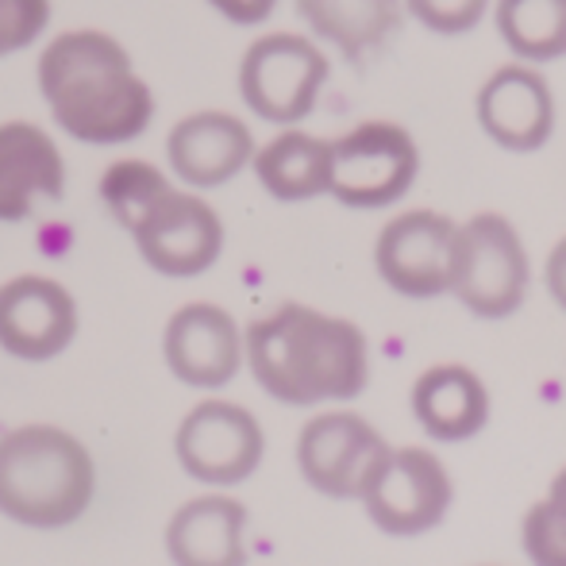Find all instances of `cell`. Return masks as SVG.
Listing matches in <instances>:
<instances>
[{"label":"cell","mask_w":566,"mask_h":566,"mask_svg":"<svg viewBox=\"0 0 566 566\" xmlns=\"http://www.w3.org/2000/svg\"><path fill=\"white\" fill-rule=\"evenodd\" d=\"M35 82L54 127L85 147H124L155 124V90L113 31L54 35L39 51Z\"/></svg>","instance_id":"cell-1"},{"label":"cell","mask_w":566,"mask_h":566,"mask_svg":"<svg viewBox=\"0 0 566 566\" xmlns=\"http://www.w3.org/2000/svg\"><path fill=\"white\" fill-rule=\"evenodd\" d=\"M243 366L277 405H343L370 386V343L347 316L282 301L243 328Z\"/></svg>","instance_id":"cell-2"},{"label":"cell","mask_w":566,"mask_h":566,"mask_svg":"<svg viewBox=\"0 0 566 566\" xmlns=\"http://www.w3.org/2000/svg\"><path fill=\"white\" fill-rule=\"evenodd\" d=\"M97 497V462L59 424L0 432V516L20 528H70Z\"/></svg>","instance_id":"cell-3"},{"label":"cell","mask_w":566,"mask_h":566,"mask_svg":"<svg viewBox=\"0 0 566 566\" xmlns=\"http://www.w3.org/2000/svg\"><path fill=\"white\" fill-rule=\"evenodd\" d=\"M328 77V51L313 35L266 31L247 43L235 85L254 119L270 127H301L321 105Z\"/></svg>","instance_id":"cell-4"},{"label":"cell","mask_w":566,"mask_h":566,"mask_svg":"<svg viewBox=\"0 0 566 566\" xmlns=\"http://www.w3.org/2000/svg\"><path fill=\"white\" fill-rule=\"evenodd\" d=\"M532 290V259L524 235L501 212L459 220L451 297L478 321H509Z\"/></svg>","instance_id":"cell-5"},{"label":"cell","mask_w":566,"mask_h":566,"mask_svg":"<svg viewBox=\"0 0 566 566\" xmlns=\"http://www.w3.org/2000/svg\"><path fill=\"white\" fill-rule=\"evenodd\" d=\"M420 178V143L397 119H358L332 139V189L343 209L381 212Z\"/></svg>","instance_id":"cell-6"},{"label":"cell","mask_w":566,"mask_h":566,"mask_svg":"<svg viewBox=\"0 0 566 566\" xmlns=\"http://www.w3.org/2000/svg\"><path fill=\"white\" fill-rule=\"evenodd\" d=\"M366 516L386 536H424L440 528L451 513L454 482L443 459L428 448H389L374 474L366 478L363 493Z\"/></svg>","instance_id":"cell-7"},{"label":"cell","mask_w":566,"mask_h":566,"mask_svg":"<svg viewBox=\"0 0 566 566\" xmlns=\"http://www.w3.org/2000/svg\"><path fill=\"white\" fill-rule=\"evenodd\" d=\"M127 235L135 239L139 259L155 274L174 277V282L209 274L228 243L220 212L205 201V193H193L178 181L135 220Z\"/></svg>","instance_id":"cell-8"},{"label":"cell","mask_w":566,"mask_h":566,"mask_svg":"<svg viewBox=\"0 0 566 566\" xmlns=\"http://www.w3.org/2000/svg\"><path fill=\"white\" fill-rule=\"evenodd\" d=\"M178 467L209 490L243 485L266 459V432L247 405L205 397L174 432Z\"/></svg>","instance_id":"cell-9"},{"label":"cell","mask_w":566,"mask_h":566,"mask_svg":"<svg viewBox=\"0 0 566 566\" xmlns=\"http://www.w3.org/2000/svg\"><path fill=\"white\" fill-rule=\"evenodd\" d=\"M459 220L436 209L397 212L374 239V270L394 293L409 301H432L451 293Z\"/></svg>","instance_id":"cell-10"},{"label":"cell","mask_w":566,"mask_h":566,"mask_svg":"<svg viewBox=\"0 0 566 566\" xmlns=\"http://www.w3.org/2000/svg\"><path fill=\"white\" fill-rule=\"evenodd\" d=\"M389 451L386 436L350 409H328L297 432V470L308 490L332 501H358L366 478Z\"/></svg>","instance_id":"cell-11"},{"label":"cell","mask_w":566,"mask_h":566,"mask_svg":"<svg viewBox=\"0 0 566 566\" xmlns=\"http://www.w3.org/2000/svg\"><path fill=\"white\" fill-rule=\"evenodd\" d=\"M474 119L493 147L509 155H536L555 135V90L539 66L513 59L482 77L474 93Z\"/></svg>","instance_id":"cell-12"},{"label":"cell","mask_w":566,"mask_h":566,"mask_svg":"<svg viewBox=\"0 0 566 566\" xmlns=\"http://www.w3.org/2000/svg\"><path fill=\"white\" fill-rule=\"evenodd\" d=\"M77 297L51 274H15L0 285V350L20 363H51L77 339Z\"/></svg>","instance_id":"cell-13"},{"label":"cell","mask_w":566,"mask_h":566,"mask_svg":"<svg viewBox=\"0 0 566 566\" xmlns=\"http://www.w3.org/2000/svg\"><path fill=\"white\" fill-rule=\"evenodd\" d=\"M254 132L243 116L228 108H201V113L181 116L166 135V163L178 186L193 193L224 189L251 170L254 158Z\"/></svg>","instance_id":"cell-14"},{"label":"cell","mask_w":566,"mask_h":566,"mask_svg":"<svg viewBox=\"0 0 566 566\" xmlns=\"http://www.w3.org/2000/svg\"><path fill=\"white\" fill-rule=\"evenodd\" d=\"M166 370L189 389H224L243 370V328L217 301H189L166 321Z\"/></svg>","instance_id":"cell-15"},{"label":"cell","mask_w":566,"mask_h":566,"mask_svg":"<svg viewBox=\"0 0 566 566\" xmlns=\"http://www.w3.org/2000/svg\"><path fill=\"white\" fill-rule=\"evenodd\" d=\"M66 181V158L46 127L35 119L0 124V224H23L43 205H59Z\"/></svg>","instance_id":"cell-16"},{"label":"cell","mask_w":566,"mask_h":566,"mask_svg":"<svg viewBox=\"0 0 566 566\" xmlns=\"http://www.w3.org/2000/svg\"><path fill=\"white\" fill-rule=\"evenodd\" d=\"M412 420L440 443H467L490 424V386L467 363H436L409 389Z\"/></svg>","instance_id":"cell-17"},{"label":"cell","mask_w":566,"mask_h":566,"mask_svg":"<svg viewBox=\"0 0 566 566\" xmlns=\"http://www.w3.org/2000/svg\"><path fill=\"white\" fill-rule=\"evenodd\" d=\"M247 513L228 493H201L174 509L166 555L174 566H247Z\"/></svg>","instance_id":"cell-18"},{"label":"cell","mask_w":566,"mask_h":566,"mask_svg":"<svg viewBox=\"0 0 566 566\" xmlns=\"http://www.w3.org/2000/svg\"><path fill=\"white\" fill-rule=\"evenodd\" d=\"M251 170L266 197L282 205H305L328 197L332 189V139L305 127H277L262 147H254Z\"/></svg>","instance_id":"cell-19"},{"label":"cell","mask_w":566,"mask_h":566,"mask_svg":"<svg viewBox=\"0 0 566 566\" xmlns=\"http://www.w3.org/2000/svg\"><path fill=\"white\" fill-rule=\"evenodd\" d=\"M316 43L336 46L347 62H366L401 31V0H293Z\"/></svg>","instance_id":"cell-20"},{"label":"cell","mask_w":566,"mask_h":566,"mask_svg":"<svg viewBox=\"0 0 566 566\" xmlns=\"http://www.w3.org/2000/svg\"><path fill=\"white\" fill-rule=\"evenodd\" d=\"M490 12L516 62L547 66L566 59V0H493Z\"/></svg>","instance_id":"cell-21"},{"label":"cell","mask_w":566,"mask_h":566,"mask_svg":"<svg viewBox=\"0 0 566 566\" xmlns=\"http://www.w3.org/2000/svg\"><path fill=\"white\" fill-rule=\"evenodd\" d=\"M174 186V178L166 170H158L147 158H116L108 163V170L101 174V205L116 220V228L132 231L135 220Z\"/></svg>","instance_id":"cell-22"},{"label":"cell","mask_w":566,"mask_h":566,"mask_svg":"<svg viewBox=\"0 0 566 566\" xmlns=\"http://www.w3.org/2000/svg\"><path fill=\"white\" fill-rule=\"evenodd\" d=\"M521 544L532 566H566V467L552 478L547 497L524 513Z\"/></svg>","instance_id":"cell-23"},{"label":"cell","mask_w":566,"mask_h":566,"mask_svg":"<svg viewBox=\"0 0 566 566\" xmlns=\"http://www.w3.org/2000/svg\"><path fill=\"white\" fill-rule=\"evenodd\" d=\"M405 15L440 39H462L482 28L493 0H401Z\"/></svg>","instance_id":"cell-24"},{"label":"cell","mask_w":566,"mask_h":566,"mask_svg":"<svg viewBox=\"0 0 566 566\" xmlns=\"http://www.w3.org/2000/svg\"><path fill=\"white\" fill-rule=\"evenodd\" d=\"M51 0H0V59L35 46L51 28Z\"/></svg>","instance_id":"cell-25"},{"label":"cell","mask_w":566,"mask_h":566,"mask_svg":"<svg viewBox=\"0 0 566 566\" xmlns=\"http://www.w3.org/2000/svg\"><path fill=\"white\" fill-rule=\"evenodd\" d=\"M217 15H224L235 28H262L277 12L282 0H205Z\"/></svg>","instance_id":"cell-26"},{"label":"cell","mask_w":566,"mask_h":566,"mask_svg":"<svg viewBox=\"0 0 566 566\" xmlns=\"http://www.w3.org/2000/svg\"><path fill=\"white\" fill-rule=\"evenodd\" d=\"M544 285H547V297L566 313V235L559 243L547 251V262H544Z\"/></svg>","instance_id":"cell-27"}]
</instances>
